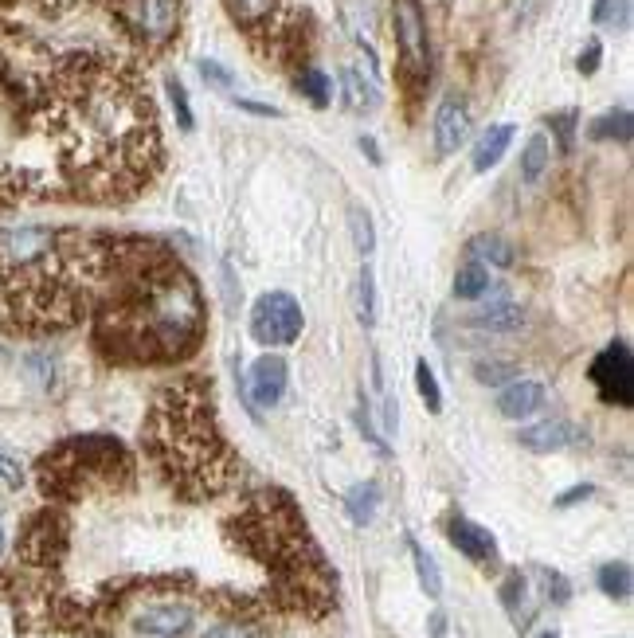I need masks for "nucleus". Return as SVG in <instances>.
Listing matches in <instances>:
<instances>
[{"instance_id": "f257e3e1", "label": "nucleus", "mask_w": 634, "mask_h": 638, "mask_svg": "<svg viewBox=\"0 0 634 638\" xmlns=\"http://www.w3.org/2000/svg\"><path fill=\"white\" fill-rule=\"evenodd\" d=\"M114 325L134 341V357H181L196 345L204 325L200 286L181 263L141 271L130 298L118 302Z\"/></svg>"}, {"instance_id": "f03ea898", "label": "nucleus", "mask_w": 634, "mask_h": 638, "mask_svg": "<svg viewBox=\"0 0 634 638\" xmlns=\"http://www.w3.org/2000/svg\"><path fill=\"white\" fill-rule=\"evenodd\" d=\"M302 325H306L302 306L286 290H267L251 306V337L259 345H294L302 337Z\"/></svg>"}, {"instance_id": "7ed1b4c3", "label": "nucleus", "mask_w": 634, "mask_h": 638, "mask_svg": "<svg viewBox=\"0 0 634 638\" xmlns=\"http://www.w3.org/2000/svg\"><path fill=\"white\" fill-rule=\"evenodd\" d=\"M591 380L599 388V396L607 404H619V408H631L634 404V357L627 341H611L595 365H591Z\"/></svg>"}, {"instance_id": "20e7f679", "label": "nucleus", "mask_w": 634, "mask_h": 638, "mask_svg": "<svg viewBox=\"0 0 634 638\" xmlns=\"http://www.w3.org/2000/svg\"><path fill=\"white\" fill-rule=\"evenodd\" d=\"M392 24H396V44L404 51L408 71L427 75V67H431V47H427V20H423L419 0H396Z\"/></svg>"}, {"instance_id": "39448f33", "label": "nucleus", "mask_w": 634, "mask_h": 638, "mask_svg": "<svg viewBox=\"0 0 634 638\" xmlns=\"http://www.w3.org/2000/svg\"><path fill=\"white\" fill-rule=\"evenodd\" d=\"M122 16L149 44H165L177 32V0H122Z\"/></svg>"}, {"instance_id": "423d86ee", "label": "nucleus", "mask_w": 634, "mask_h": 638, "mask_svg": "<svg viewBox=\"0 0 634 638\" xmlns=\"http://www.w3.org/2000/svg\"><path fill=\"white\" fill-rule=\"evenodd\" d=\"M286 380H290V368L282 357H259L251 365V376H247V392H251V408H274L286 392Z\"/></svg>"}, {"instance_id": "0eeeda50", "label": "nucleus", "mask_w": 634, "mask_h": 638, "mask_svg": "<svg viewBox=\"0 0 634 638\" xmlns=\"http://www.w3.org/2000/svg\"><path fill=\"white\" fill-rule=\"evenodd\" d=\"M447 537H451V545L458 548L466 560H474V564H490V560H498V541H494V533H490V529H482V525H478V521H470V517H451Z\"/></svg>"}, {"instance_id": "6e6552de", "label": "nucleus", "mask_w": 634, "mask_h": 638, "mask_svg": "<svg viewBox=\"0 0 634 638\" xmlns=\"http://www.w3.org/2000/svg\"><path fill=\"white\" fill-rule=\"evenodd\" d=\"M134 627L149 638H181L192 631V611L181 603H161V607H145L134 619Z\"/></svg>"}, {"instance_id": "1a4fd4ad", "label": "nucleus", "mask_w": 634, "mask_h": 638, "mask_svg": "<svg viewBox=\"0 0 634 638\" xmlns=\"http://www.w3.org/2000/svg\"><path fill=\"white\" fill-rule=\"evenodd\" d=\"M470 134V110H466V102L462 98H443L439 102V110H435V149L447 157L454 153L462 141Z\"/></svg>"}, {"instance_id": "9d476101", "label": "nucleus", "mask_w": 634, "mask_h": 638, "mask_svg": "<svg viewBox=\"0 0 634 638\" xmlns=\"http://www.w3.org/2000/svg\"><path fill=\"white\" fill-rule=\"evenodd\" d=\"M517 439L533 455H552V451H564V447L576 443V427L564 423V419H544V423H533V427H521Z\"/></svg>"}, {"instance_id": "9b49d317", "label": "nucleus", "mask_w": 634, "mask_h": 638, "mask_svg": "<svg viewBox=\"0 0 634 638\" xmlns=\"http://www.w3.org/2000/svg\"><path fill=\"white\" fill-rule=\"evenodd\" d=\"M537 408H544V384H537V380H513L501 388L498 411L505 419H525Z\"/></svg>"}, {"instance_id": "f8f14e48", "label": "nucleus", "mask_w": 634, "mask_h": 638, "mask_svg": "<svg viewBox=\"0 0 634 638\" xmlns=\"http://www.w3.org/2000/svg\"><path fill=\"white\" fill-rule=\"evenodd\" d=\"M513 134H517V130H513L509 122H501V126H490L486 134L478 137V145H474V173H490L501 157H505Z\"/></svg>"}, {"instance_id": "ddd939ff", "label": "nucleus", "mask_w": 634, "mask_h": 638, "mask_svg": "<svg viewBox=\"0 0 634 638\" xmlns=\"http://www.w3.org/2000/svg\"><path fill=\"white\" fill-rule=\"evenodd\" d=\"M591 141H619V145H627L634 137V118L627 106H619V110H607L603 118H595L591 122Z\"/></svg>"}, {"instance_id": "4468645a", "label": "nucleus", "mask_w": 634, "mask_h": 638, "mask_svg": "<svg viewBox=\"0 0 634 638\" xmlns=\"http://www.w3.org/2000/svg\"><path fill=\"white\" fill-rule=\"evenodd\" d=\"M470 321H474L478 329H498V333H509V329H517V325L525 321V310H521L517 302H494L490 310L474 314Z\"/></svg>"}, {"instance_id": "2eb2a0df", "label": "nucleus", "mask_w": 634, "mask_h": 638, "mask_svg": "<svg viewBox=\"0 0 634 638\" xmlns=\"http://www.w3.org/2000/svg\"><path fill=\"white\" fill-rule=\"evenodd\" d=\"M411 560H415V576H419V588L431 595V599H439V595H443V572H439L435 556H431L427 548L419 545V541H411Z\"/></svg>"}, {"instance_id": "dca6fc26", "label": "nucleus", "mask_w": 634, "mask_h": 638, "mask_svg": "<svg viewBox=\"0 0 634 638\" xmlns=\"http://www.w3.org/2000/svg\"><path fill=\"white\" fill-rule=\"evenodd\" d=\"M376 505H380V486H376V482H361V486H353V490H349V498H345V509H349L353 525H368V521L376 517Z\"/></svg>"}, {"instance_id": "f3484780", "label": "nucleus", "mask_w": 634, "mask_h": 638, "mask_svg": "<svg viewBox=\"0 0 634 638\" xmlns=\"http://www.w3.org/2000/svg\"><path fill=\"white\" fill-rule=\"evenodd\" d=\"M548 137L544 134H533L525 141V149H521V177L525 181H541V173L548 169Z\"/></svg>"}, {"instance_id": "a211bd4d", "label": "nucleus", "mask_w": 634, "mask_h": 638, "mask_svg": "<svg viewBox=\"0 0 634 638\" xmlns=\"http://www.w3.org/2000/svg\"><path fill=\"white\" fill-rule=\"evenodd\" d=\"M341 91H345V102H349L353 110H364V106H376V102H380L376 83H364L353 67H345V71H341Z\"/></svg>"}, {"instance_id": "6ab92c4d", "label": "nucleus", "mask_w": 634, "mask_h": 638, "mask_svg": "<svg viewBox=\"0 0 634 638\" xmlns=\"http://www.w3.org/2000/svg\"><path fill=\"white\" fill-rule=\"evenodd\" d=\"M599 592L611 595V599H631V564H603L599 568Z\"/></svg>"}, {"instance_id": "aec40b11", "label": "nucleus", "mask_w": 634, "mask_h": 638, "mask_svg": "<svg viewBox=\"0 0 634 638\" xmlns=\"http://www.w3.org/2000/svg\"><path fill=\"white\" fill-rule=\"evenodd\" d=\"M474 259H482V263H490V267H509L513 263V251H509V243L498 239V235H478L470 247H466Z\"/></svg>"}, {"instance_id": "412c9836", "label": "nucleus", "mask_w": 634, "mask_h": 638, "mask_svg": "<svg viewBox=\"0 0 634 638\" xmlns=\"http://www.w3.org/2000/svg\"><path fill=\"white\" fill-rule=\"evenodd\" d=\"M490 290V271L482 267V263H470V267H462V271L454 274V294L458 298H482Z\"/></svg>"}, {"instance_id": "4be33fe9", "label": "nucleus", "mask_w": 634, "mask_h": 638, "mask_svg": "<svg viewBox=\"0 0 634 638\" xmlns=\"http://www.w3.org/2000/svg\"><path fill=\"white\" fill-rule=\"evenodd\" d=\"M357 318L364 329L376 325V274H372V267H364L357 278Z\"/></svg>"}, {"instance_id": "5701e85b", "label": "nucleus", "mask_w": 634, "mask_h": 638, "mask_svg": "<svg viewBox=\"0 0 634 638\" xmlns=\"http://www.w3.org/2000/svg\"><path fill=\"white\" fill-rule=\"evenodd\" d=\"M349 231H353V243H357L361 255H372V251H376V228H372L368 208H361V204L349 208Z\"/></svg>"}, {"instance_id": "b1692460", "label": "nucleus", "mask_w": 634, "mask_h": 638, "mask_svg": "<svg viewBox=\"0 0 634 638\" xmlns=\"http://www.w3.org/2000/svg\"><path fill=\"white\" fill-rule=\"evenodd\" d=\"M298 91L306 94L314 106H329V98H333V83H329V75H325V71L306 67V71L298 75Z\"/></svg>"}, {"instance_id": "393cba45", "label": "nucleus", "mask_w": 634, "mask_h": 638, "mask_svg": "<svg viewBox=\"0 0 634 638\" xmlns=\"http://www.w3.org/2000/svg\"><path fill=\"white\" fill-rule=\"evenodd\" d=\"M415 388H419V396H423V404H427V411H443V388H439V380H435V372H431V365L427 361H419L415 365Z\"/></svg>"}, {"instance_id": "a878e982", "label": "nucleus", "mask_w": 634, "mask_h": 638, "mask_svg": "<svg viewBox=\"0 0 634 638\" xmlns=\"http://www.w3.org/2000/svg\"><path fill=\"white\" fill-rule=\"evenodd\" d=\"M231 16L243 20V24H263L274 12V0H227Z\"/></svg>"}, {"instance_id": "bb28decb", "label": "nucleus", "mask_w": 634, "mask_h": 638, "mask_svg": "<svg viewBox=\"0 0 634 638\" xmlns=\"http://www.w3.org/2000/svg\"><path fill=\"white\" fill-rule=\"evenodd\" d=\"M165 91H169V102H173V110H177L181 130H192L196 122H192V106H188V91H184V83L181 79H169V83H165Z\"/></svg>"}, {"instance_id": "cd10ccee", "label": "nucleus", "mask_w": 634, "mask_h": 638, "mask_svg": "<svg viewBox=\"0 0 634 638\" xmlns=\"http://www.w3.org/2000/svg\"><path fill=\"white\" fill-rule=\"evenodd\" d=\"M196 67H200L204 83H212L216 91H231V71H227L224 63H216V59H200Z\"/></svg>"}, {"instance_id": "c85d7f7f", "label": "nucleus", "mask_w": 634, "mask_h": 638, "mask_svg": "<svg viewBox=\"0 0 634 638\" xmlns=\"http://www.w3.org/2000/svg\"><path fill=\"white\" fill-rule=\"evenodd\" d=\"M204 638H271L263 627H251V623H224V627H212Z\"/></svg>"}, {"instance_id": "c756f323", "label": "nucleus", "mask_w": 634, "mask_h": 638, "mask_svg": "<svg viewBox=\"0 0 634 638\" xmlns=\"http://www.w3.org/2000/svg\"><path fill=\"white\" fill-rule=\"evenodd\" d=\"M548 126H552L556 137H560V149H572V137H576V114H572V110L552 114V118H548Z\"/></svg>"}, {"instance_id": "7c9ffc66", "label": "nucleus", "mask_w": 634, "mask_h": 638, "mask_svg": "<svg viewBox=\"0 0 634 638\" xmlns=\"http://www.w3.org/2000/svg\"><path fill=\"white\" fill-rule=\"evenodd\" d=\"M599 59H603V47H599V40H588L584 55H580V75H595V71H599Z\"/></svg>"}, {"instance_id": "2f4dec72", "label": "nucleus", "mask_w": 634, "mask_h": 638, "mask_svg": "<svg viewBox=\"0 0 634 638\" xmlns=\"http://www.w3.org/2000/svg\"><path fill=\"white\" fill-rule=\"evenodd\" d=\"M509 376H513L509 365H490V361L478 365V380H482V384H501V380H509Z\"/></svg>"}, {"instance_id": "473e14b6", "label": "nucleus", "mask_w": 634, "mask_h": 638, "mask_svg": "<svg viewBox=\"0 0 634 638\" xmlns=\"http://www.w3.org/2000/svg\"><path fill=\"white\" fill-rule=\"evenodd\" d=\"M235 106H239V110H247V114H259V118H278V114H282V110L263 106V102H255V98H235Z\"/></svg>"}, {"instance_id": "72a5a7b5", "label": "nucleus", "mask_w": 634, "mask_h": 638, "mask_svg": "<svg viewBox=\"0 0 634 638\" xmlns=\"http://www.w3.org/2000/svg\"><path fill=\"white\" fill-rule=\"evenodd\" d=\"M0 478H4L8 486H20V478H24V474H20V466H16L8 455H0Z\"/></svg>"}, {"instance_id": "f704fd0d", "label": "nucleus", "mask_w": 634, "mask_h": 638, "mask_svg": "<svg viewBox=\"0 0 634 638\" xmlns=\"http://www.w3.org/2000/svg\"><path fill=\"white\" fill-rule=\"evenodd\" d=\"M580 498H591V486H576V490L560 494V498H556V505H560V509H568V505H576Z\"/></svg>"}, {"instance_id": "c9c22d12", "label": "nucleus", "mask_w": 634, "mask_h": 638, "mask_svg": "<svg viewBox=\"0 0 634 638\" xmlns=\"http://www.w3.org/2000/svg\"><path fill=\"white\" fill-rule=\"evenodd\" d=\"M361 149L372 157V161H376V165H380V149H376V141H372V137H361Z\"/></svg>"}, {"instance_id": "e433bc0d", "label": "nucleus", "mask_w": 634, "mask_h": 638, "mask_svg": "<svg viewBox=\"0 0 634 638\" xmlns=\"http://www.w3.org/2000/svg\"><path fill=\"white\" fill-rule=\"evenodd\" d=\"M595 20H611V0H595Z\"/></svg>"}, {"instance_id": "4c0bfd02", "label": "nucleus", "mask_w": 634, "mask_h": 638, "mask_svg": "<svg viewBox=\"0 0 634 638\" xmlns=\"http://www.w3.org/2000/svg\"><path fill=\"white\" fill-rule=\"evenodd\" d=\"M541 638H560V635H556V631H544V635Z\"/></svg>"}, {"instance_id": "58836bf2", "label": "nucleus", "mask_w": 634, "mask_h": 638, "mask_svg": "<svg viewBox=\"0 0 634 638\" xmlns=\"http://www.w3.org/2000/svg\"><path fill=\"white\" fill-rule=\"evenodd\" d=\"M0 552H4V529H0Z\"/></svg>"}]
</instances>
